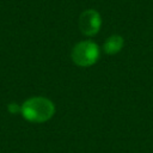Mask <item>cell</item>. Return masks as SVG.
I'll return each mask as SVG.
<instances>
[{
	"label": "cell",
	"mask_w": 153,
	"mask_h": 153,
	"mask_svg": "<svg viewBox=\"0 0 153 153\" xmlns=\"http://www.w3.org/2000/svg\"><path fill=\"white\" fill-rule=\"evenodd\" d=\"M7 110L11 114H20V105H18L17 103H10L7 105Z\"/></svg>",
	"instance_id": "obj_5"
},
{
	"label": "cell",
	"mask_w": 153,
	"mask_h": 153,
	"mask_svg": "<svg viewBox=\"0 0 153 153\" xmlns=\"http://www.w3.org/2000/svg\"><path fill=\"white\" fill-rule=\"evenodd\" d=\"M100 55V50L97 43L93 41H81L76 43L72 49V61L79 67L93 66Z\"/></svg>",
	"instance_id": "obj_2"
},
{
	"label": "cell",
	"mask_w": 153,
	"mask_h": 153,
	"mask_svg": "<svg viewBox=\"0 0 153 153\" xmlns=\"http://www.w3.org/2000/svg\"><path fill=\"white\" fill-rule=\"evenodd\" d=\"M102 26L100 14L96 10H86L79 17V29L85 36H94Z\"/></svg>",
	"instance_id": "obj_3"
},
{
	"label": "cell",
	"mask_w": 153,
	"mask_h": 153,
	"mask_svg": "<svg viewBox=\"0 0 153 153\" xmlns=\"http://www.w3.org/2000/svg\"><path fill=\"white\" fill-rule=\"evenodd\" d=\"M55 114V104L45 97H31L20 105V115L31 123H44Z\"/></svg>",
	"instance_id": "obj_1"
},
{
	"label": "cell",
	"mask_w": 153,
	"mask_h": 153,
	"mask_svg": "<svg viewBox=\"0 0 153 153\" xmlns=\"http://www.w3.org/2000/svg\"><path fill=\"white\" fill-rule=\"evenodd\" d=\"M123 45H124V39H123L122 36L111 35L104 42L103 49L108 55H115V54H117V53H120L122 50Z\"/></svg>",
	"instance_id": "obj_4"
}]
</instances>
